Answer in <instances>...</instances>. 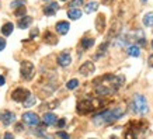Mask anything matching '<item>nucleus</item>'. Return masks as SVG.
<instances>
[{"label": "nucleus", "instance_id": "obj_32", "mask_svg": "<svg viewBox=\"0 0 153 139\" xmlns=\"http://www.w3.org/2000/svg\"><path fill=\"white\" fill-rule=\"evenodd\" d=\"M4 48H6V39L0 37V51H3Z\"/></svg>", "mask_w": 153, "mask_h": 139}, {"label": "nucleus", "instance_id": "obj_29", "mask_svg": "<svg viewBox=\"0 0 153 139\" xmlns=\"http://www.w3.org/2000/svg\"><path fill=\"white\" fill-rule=\"evenodd\" d=\"M82 3H83V0H72L70 7H72V9H77V6H80Z\"/></svg>", "mask_w": 153, "mask_h": 139}, {"label": "nucleus", "instance_id": "obj_9", "mask_svg": "<svg viewBox=\"0 0 153 139\" xmlns=\"http://www.w3.org/2000/svg\"><path fill=\"white\" fill-rule=\"evenodd\" d=\"M59 10V4L55 3V1H51V3H48L45 7H44V13L47 14V16H55V13Z\"/></svg>", "mask_w": 153, "mask_h": 139}, {"label": "nucleus", "instance_id": "obj_41", "mask_svg": "<svg viewBox=\"0 0 153 139\" xmlns=\"http://www.w3.org/2000/svg\"><path fill=\"white\" fill-rule=\"evenodd\" d=\"M91 139H93V138H91Z\"/></svg>", "mask_w": 153, "mask_h": 139}, {"label": "nucleus", "instance_id": "obj_35", "mask_svg": "<svg viewBox=\"0 0 153 139\" xmlns=\"http://www.w3.org/2000/svg\"><path fill=\"white\" fill-rule=\"evenodd\" d=\"M149 66H150V68H153V55L149 56Z\"/></svg>", "mask_w": 153, "mask_h": 139}, {"label": "nucleus", "instance_id": "obj_3", "mask_svg": "<svg viewBox=\"0 0 153 139\" xmlns=\"http://www.w3.org/2000/svg\"><path fill=\"white\" fill-rule=\"evenodd\" d=\"M100 107H101V101L100 100H91V98L90 100H82V101L77 103L76 111L79 112L80 115H86V114L94 112Z\"/></svg>", "mask_w": 153, "mask_h": 139}, {"label": "nucleus", "instance_id": "obj_4", "mask_svg": "<svg viewBox=\"0 0 153 139\" xmlns=\"http://www.w3.org/2000/svg\"><path fill=\"white\" fill-rule=\"evenodd\" d=\"M30 96H31V93L28 91L27 88H23V87L16 88V90L11 93V98L17 103H25V100H27Z\"/></svg>", "mask_w": 153, "mask_h": 139}, {"label": "nucleus", "instance_id": "obj_6", "mask_svg": "<svg viewBox=\"0 0 153 139\" xmlns=\"http://www.w3.org/2000/svg\"><path fill=\"white\" fill-rule=\"evenodd\" d=\"M23 121L25 122V124H28V125L35 126V125L39 124V117H38L35 112L28 111V112H24L23 114Z\"/></svg>", "mask_w": 153, "mask_h": 139}, {"label": "nucleus", "instance_id": "obj_20", "mask_svg": "<svg viewBox=\"0 0 153 139\" xmlns=\"http://www.w3.org/2000/svg\"><path fill=\"white\" fill-rule=\"evenodd\" d=\"M44 39H45V42H47V44H52V45L58 42V38H56L52 33H49V31H47V33H45V38H44Z\"/></svg>", "mask_w": 153, "mask_h": 139}, {"label": "nucleus", "instance_id": "obj_27", "mask_svg": "<svg viewBox=\"0 0 153 139\" xmlns=\"http://www.w3.org/2000/svg\"><path fill=\"white\" fill-rule=\"evenodd\" d=\"M21 6H24V0H14L13 3H11V9H19V7H21Z\"/></svg>", "mask_w": 153, "mask_h": 139}, {"label": "nucleus", "instance_id": "obj_31", "mask_svg": "<svg viewBox=\"0 0 153 139\" xmlns=\"http://www.w3.org/2000/svg\"><path fill=\"white\" fill-rule=\"evenodd\" d=\"M38 34H39L38 28H34V30H31V33H30V37H31V38H35Z\"/></svg>", "mask_w": 153, "mask_h": 139}, {"label": "nucleus", "instance_id": "obj_8", "mask_svg": "<svg viewBox=\"0 0 153 139\" xmlns=\"http://www.w3.org/2000/svg\"><path fill=\"white\" fill-rule=\"evenodd\" d=\"M58 63H59L60 66H63V68L69 66L70 63H72V56H70L69 52L65 51V52H62V54H59V55H58Z\"/></svg>", "mask_w": 153, "mask_h": 139}, {"label": "nucleus", "instance_id": "obj_25", "mask_svg": "<svg viewBox=\"0 0 153 139\" xmlns=\"http://www.w3.org/2000/svg\"><path fill=\"white\" fill-rule=\"evenodd\" d=\"M77 86H79V80L77 79H72L66 83V87L69 88V90H73V88H76Z\"/></svg>", "mask_w": 153, "mask_h": 139}, {"label": "nucleus", "instance_id": "obj_40", "mask_svg": "<svg viewBox=\"0 0 153 139\" xmlns=\"http://www.w3.org/2000/svg\"><path fill=\"white\" fill-rule=\"evenodd\" d=\"M60 1H66V0H60Z\"/></svg>", "mask_w": 153, "mask_h": 139}, {"label": "nucleus", "instance_id": "obj_19", "mask_svg": "<svg viewBox=\"0 0 153 139\" xmlns=\"http://www.w3.org/2000/svg\"><path fill=\"white\" fill-rule=\"evenodd\" d=\"M125 139H138V134L134 126H129L128 131L125 132Z\"/></svg>", "mask_w": 153, "mask_h": 139}, {"label": "nucleus", "instance_id": "obj_33", "mask_svg": "<svg viewBox=\"0 0 153 139\" xmlns=\"http://www.w3.org/2000/svg\"><path fill=\"white\" fill-rule=\"evenodd\" d=\"M3 139H14V136H13V134H11V132H6L4 138H3Z\"/></svg>", "mask_w": 153, "mask_h": 139}, {"label": "nucleus", "instance_id": "obj_16", "mask_svg": "<svg viewBox=\"0 0 153 139\" xmlns=\"http://www.w3.org/2000/svg\"><path fill=\"white\" fill-rule=\"evenodd\" d=\"M31 23H33V19L30 16H24L23 19H20L19 25H20V28H28V25Z\"/></svg>", "mask_w": 153, "mask_h": 139}, {"label": "nucleus", "instance_id": "obj_22", "mask_svg": "<svg viewBox=\"0 0 153 139\" xmlns=\"http://www.w3.org/2000/svg\"><path fill=\"white\" fill-rule=\"evenodd\" d=\"M94 45V38H83L82 39V46H83L84 49H88V48H91Z\"/></svg>", "mask_w": 153, "mask_h": 139}, {"label": "nucleus", "instance_id": "obj_14", "mask_svg": "<svg viewBox=\"0 0 153 139\" xmlns=\"http://www.w3.org/2000/svg\"><path fill=\"white\" fill-rule=\"evenodd\" d=\"M126 52H128V55L129 56H134V58H136V56L140 55V49L138 45H129L128 48H126Z\"/></svg>", "mask_w": 153, "mask_h": 139}, {"label": "nucleus", "instance_id": "obj_15", "mask_svg": "<svg viewBox=\"0 0 153 139\" xmlns=\"http://www.w3.org/2000/svg\"><path fill=\"white\" fill-rule=\"evenodd\" d=\"M13 30H14V25L11 23H6L4 25H1V34L4 37H9L10 34L13 33Z\"/></svg>", "mask_w": 153, "mask_h": 139}, {"label": "nucleus", "instance_id": "obj_34", "mask_svg": "<svg viewBox=\"0 0 153 139\" xmlns=\"http://www.w3.org/2000/svg\"><path fill=\"white\" fill-rule=\"evenodd\" d=\"M6 83V79H4V76H0V86H3V84Z\"/></svg>", "mask_w": 153, "mask_h": 139}, {"label": "nucleus", "instance_id": "obj_37", "mask_svg": "<svg viewBox=\"0 0 153 139\" xmlns=\"http://www.w3.org/2000/svg\"><path fill=\"white\" fill-rule=\"evenodd\" d=\"M110 139H118V138H117V136H111V138H110Z\"/></svg>", "mask_w": 153, "mask_h": 139}, {"label": "nucleus", "instance_id": "obj_17", "mask_svg": "<svg viewBox=\"0 0 153 139\" xmlns=\"http://www.w3.org/2000/svg\"><path fill=\"white\" fill-rule=\"evenodd\" d=\"M97 9H98V3H97V1H90V3H87V4H86L84 11H86L87 14H90V13H93V11H96Z\"/></svg>", "mask_w": 153, "mask_h": 139}, {"label": "nucleus", "instance_id": "obj_10", "mask_svg": "<svg viewBox=\"0 0 153 139\" xmlns=\"http://www.w3.org/2000/svg\"><path fill=\"white\" fill-rule=\"evenodd\" d=\"M55 28H56V31H58V34L65 35V34H68V31H69L70 24L68 23V21H59V23H56Z\"/></svg>", "mask_w": 153, "mask_h": 139}, {"label": "nucleus", "instance_id": "obj_30", "mask_svg": "<svg viewBox=\"0 0 153 139\" xmlns=\"http://www.w3.org/2000/svg\"><path fill=\"white\" fill-rule=\"evenodd\" d=\"M66 124V120L65 118H62V120H58V122H56V125H58V128H63Z\"/></svg>", "mask_w": 153, "mask_h": 139}, {"label": "nucleus", "instance_id": "obj_7", "mask_svg": "<svg viewBox=\"0 0 153 139\" xmlns=\"http://www.w3.org/2000/svg\"><path fill=\"white\" fill-rule=\"evenodd\" d=\"M94 70H96V66H94L93 62H84L83 65L79 68V72L80 74H83V76H90L91 73H94Z\"/></svg>", "mask_w": 153, "mask_h": 139}, {"label": "nucleus", "instance_id": "obj_36", "mask_svg": "<svg viewBox=\"0 0 153 139\" xmlns=\"http://www.w3.org/2000/svg\"><path fill=\"white\" fill-rule=\"evenodd\" d=\"M111 1H112V0H102V3H104V4H110Z\"/></svg>", "mask_w": 153, "mask_h": 139}, {"label": "nucleus", "instance_id": "obj_26", "mask_svg": "<svg viewBox=\"0 0 153 139\" xmlns=\"http://www.w3.org/2000/svg\"><path fill=\"white\" fill-rule=\"evenodd\" d=\"M25 6H21V7H19V9H16V16L17 17H23V16H25Z\"/></svg>", "mask_w": 153, "mask_h": 139}, {"label": "nucleus", "instance_id": "obj_38", "mask_svg": "<svg viewBox=\"0 0 153 139\" xmlns=\"http://www.w3.org/2000/svg\"><path fill=\"white\" fill-rule=\"evenodd\" d=\"M140 1H142V3H146V0H140Z\"/></svg>", "mask_w": 153, "mask_h": 139}, {"label": "nucleus", "instance_id": "obj_18", "mask_svg": "<svg viewBox=\"0 0 153 139\" xmlns=\"http://www.w3.org/2000/svg\"><path fill=\"white\" fill-rule=\"evenodd\" d=\"M143 25L153 27V13H146L143 16Z\"/></svg>", "mask_w": 153, "mask_h": 139}, {"label": "nucleus", "instance_id": "obj_39", "mask_svg": "<svg viewBox=\"0 0 153 139\" xmlns=\"http://www.w3.org/2000/svg\"><path fill=\"white\" fill-rule=\"evenodd\" d=\"M152 48H153V39H152Z\"/></svg>", "mask_w": 153, "mask_h": 139}, {"label": "nucleus", "instance_id": "obj_23", "mask_svg": "<svg viewBox=\"0 0 153 139\" xmlns=\"http://www.w3.org/2000/svg\"><path fill=\"white\" fill-rule=\"evenodd\" d=\"M107 46H108V44H107V42H104V44H101V45H100V49H98L97 54H96V56H94L96 59H98V58H101V56L104 55V54H105Z\"/></svg>", "mask_w": 153, "mask_h": 139}, {"label": "nucleus", "instance_id": "obj_11", "mask_svg": "<svg viewBox=\"0 0 153 139\" xmlns=\"http://www.w3.org/2000/svg\"><path fill=\"white\" fill-rule=\"evenodd\" d=\"M1 121H3V124H4L6 126H9L10 124H13L14 120H16V115H14L11 111H4L3 114H1Z\"/></svg>", "mask_w": 153, "mask_h": 139}, {"label": "nucleus", "instance_id": "obj_2", "mask_svg": "<svg viewBox=\"0 0 153 139\" xmlns=\"http://www.w3.org/2000/svg\"><path fill=\"white\" fill-rule=\"evenodd\" d=\"M131 108L132 111L136 114V115H146L149 112V106H148V100L143 94H139L136 93L134 97H132V101H131Z\"/></svg>", "mask_w": 153, "mask_h": 139}, {"label": "nucleus", "instance_id": "obj_1", "mask_svg": "<svg viewBox=\"0 0 153 139\" xmlns=\"http://www.w3.org/2000/svg\"><path fill=\"white\" fill-rule=\"evenodd\" d=\"M124 108L117 107V108H111V110H104V111L98 112L93 117V124L97 126L107 125V124H112L114 121L120 120L124 115Z\"/></svg>", "mask_w": 153, "mask_h": 139}, {"label": "nucleus", "instance_id": "obj_12", "mask_svg": "<svg viewBox=\"0 0 153 139\" xmlns=\"http://www.w3.org/2000/svg\"><path fill=\"white\" fill-rule=\"evenodd\" d=\"M42 121H44L45 125H53V124L58 122V117H56L53 112H47L45 115L42 117Z\"/></svg>", "mask_w": 153, "mask_h": 139}, {"label": "nucleus", "instance_id": "obj_24", "mask_svg": "<svg viewBox=\"0 0 153 139\" xmlns=\"http://www.w3.org/2000/svg\"><path fill=\"white\" fill-rule=\"evenodd\" d=\"M35 103H37V97H35V96H33V94H31V96H30V97L27 98V100H25V103H24V107H31V106H34V104H35Z\"/></svg>", "mask_w": 153, "mask_h": 139}, {"label": "nucleus", "instance_id": "obj_13", "mask_svg": "<svg viewBox=\"0 0 153 139\" xmlns=\"http://www.w3.org/2000/svg\"><path fill=\"white\" fill-rule=\"evenodd\" d=\"M82 10L80 9H69L68 10V17L70 20H79L82 17Z\"/></svg>", "mask_w": 153, "mask_h": 139}, {"label": "nucleus", "instance_id": "obj_5", "mask_svg": "<svg viewBox=\"0 0 153 139\" xmlns=\"http://www.w3.org/2000/svg\"><path fill=\"white\" fill-rule=\"evenodd\" d=\"M33 74H34V65L31 62H28V60H24L21 63V76L24 79L30 80L33 77Z\"/></svg>", "mask_w": 153, "mask_h": 139}, {"label": "nucleus", "instance_id": "obj_21", "mask_svg": "<svg viewBox=\"0 0 153 139\" xmlns=\"http://www.w3.org/2000/svg\"><path fill=\"white\" fill-rule=\"evenodd\" d=\"M96 24H97V30H98V31H102V30H104V25H105V17H104L102 14H100V16L97 17Z\"/></svg>", "mask_w": 153, "mask_h": 139}, {"label": "nucleus", "instance_id": "obj_28", "mask_svg": "<svg viewBox=\"0 0 153 139\" xmlns=\"http://www.w3.org/2000/svg\"><path fill=\"white\" fill-rule=\"evenodd\" d=\"M56 136H58L59 139H70L69 134H66V132H63V131H59V132L56 134Z\"/></svg>", "mask_w": 153, "mask_h": 139}]
</instances>
